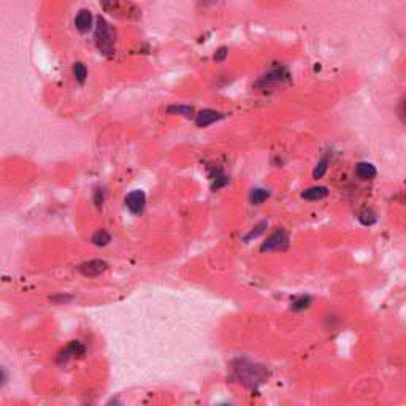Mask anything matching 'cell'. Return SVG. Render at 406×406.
<instances>
[{
	"mask_svg": "<svg viewBox=\"0 0 406 406\" xmlns=\"http://www.w3.org/2000/svg\"><path fill=\"white\" fill-rule=\"evenodd\" d=\"M94 40L100 52L103 54H113L114 52V42H116V33L113 27L110 26L108 21H105L103 17H97V24H95V33H94Z\"/></svg>",
	"mask_w": 406,
	"mask_h": 406,
	"instance_id": "6da1fadb",
	"label": "cell"
},
{
	"mask_svg": "<svg viewBox=\"0 0 406 406\" xmlns=\"http://www.w3.org/2000/svg\"><path fill=\"white\" fill-rule=\"evenodd\" d=\"M102 7L107 13L122 20H138L141 16V10L132 2H103Z\"/></svg>",
	"mask_w": 406,
	"mask_h": 406,
	"instance_id": "7a4b0ae2",
	"label": "cell"
},
{
	"mask_svg": "<svg viewBox=\"0 0 406 406\" xmlns=\"http://www.w3.org/2000/svg\"><path fill=\"white\" fill-rule=\"evenodd\" d=\"M235 372L238 373V378L241 379L243 384H248V385H254V384H259L262 382L263 379V370L253 365V363H248V362H240V365L235 368Z\"/></svg>",
	"mask_w": 406,
	"mask_h": 406,
	"instance_id": "3957f363",
	"label": "cell"
},
{
	"mask_svg": "<svg viewBox=\"0 0 406 406\" xmlns=\"http://www.w3.org/2000/svg\"><path fill=\"white\" fill-rule=\"evenodd\" d=\"M291 81V76H289V72L286 68H275L272 72H268L267 75H263L260 80H259V86L262 89H275L278 86H282V84H287Z\"/></svg>",
	"mask_w": 406,
	"mask_h": 406,
	"instance_id": "277c9868",
	"label": "cell"
},
{
	"mask_svg": "<svg viewBox=\"0 0 406 406\" xmlns=\"http://www.w3.org/2000/svg\"><path fill=\"white\" fill-rule=\"evenodd\" d=\"M291 244V238L287 235V232L284 230H276L275 234H272L267 241H263L260 246L262 253H268V251H286Z\"/></svg>",
	"mask_w": 406,
	"mask_h": 406,
	"instance_id": "5b68a950",
	"label": "cell"
},
{
	"mask_svg": "<svg viewBox=\"0 0 406 406\" xmlns=\"http://www.w3.org/2000/svg\"><path fill=\"white\" fill-rule=\"evenodd\" d=\"M108 268V263L105 260H100V259H94V260H87V262H83L78 265V272L87 278H95V276H100L102 273H105Z\"/></svg>",
	"mask_w": 406,
	"mask_h": 406,
	"instance_id": "8992f818",
	"label": "cell"
},
{
	"mask_svg": "<svg viewBox=\"0 0 406 406\" xmlns=\"http://www.w3.org/2000/svg\"><path fill=\"white\" fill-rule=\"evenodd\" d=\"M126 206L129 208L130 213L133 215H141L145 211V206H146V196L143 190H132L130 194H127L126 197Z\"/></svg>",
	"mask_w": 406,
	"mask_h": 406,
	"instance_id": "52a82bcc",
	"label": "cell"
},
{
	"mask_svg": "<svg viewBox=\"0 0 406 406\" xmlns=\"http://www.w3.org/2000/svg\"><path fill=\"white\" fill-rule=\"evenodd\" d=\"M225 114L221 113V111H216V110H211V108H206V110H202L199 113H196V118H194V121H196V124L197 127H208L211 124H215V122L224 119Z\"/></svg>",
	"mask_w": 406,
	"mask_h": 406,
	"instance_id": "ba28073f",
	"label": "cell"
},
{
	"mask_svg": "<svg viewBox=\"0 0 406 406\" xmlns=\"http://www.w3.org/2000/svg\"><path fill=\"white\" fill-rule=\"evenodd\" d=\"M75 27L81 32L86 33L94 27V17L89 10H80L75 16Z\"/></svg>",
	"mask_w": 406,
	"mask_h": 406,
	"instance_id": "9c48e42d",
	"label": "cell"
},
{
	"mask_svg": "<svg viewBox=\"0 0 406 406\" xmlns=\"http://www.w3.org/2000/svg\"><path fill=\"white\" fill-rule=\"evenodd\" d=\"M84 352H86V347L83 346V343L80 341H72L70 343L61 354L57 357V362H67L68 359H72V357H78V356H84Z\"/></svg>",
	"mask_w": 406,
	"mask_h": 406,
	"instance_id": "30bf717a",
	"label": "cell"
},
{
	"mask_svg": "<svg viewBox=\"0 0 406 406\" xmlns=\"http://www.w3.org/2000/svg\"><path fill=\"white\" fill-rule=\"evenodd\" d=\"M327 196H328V187H325V186H313V187H308L302 192V199L310 200V202L322 200Z\"/></svg>",
	"mask_w": 406,
	"mask_h": 406,
	"instance_id": "8fae6325",
	"label": "cell"
},
{
	"mask_svg": "<svg viewBox=\"0 0 406 406\" xmlns=\"http://www.w3.org/2000/svg\"><path fill=\"white\" fill-rule=\"evenodd\" d=\"M356 173L360 180L363 181H370V180H373L376 178V175H378V170L373 164H370V162H359L356 165Z\"/></svg>",
	"mask_w": 406,
	"mask_h": 406,
	"instance_id": "7c38bea8",
	"label": "cell"
},
{
	"mask_svg": "<svg viewBox=\"0 0 406 406\" xmlns=\"http://www.w3.org/2000/svg\"><path fill=\"white\" fill-rule=\"evenodd\" d=\"M270 196H272V192L268 189H265V187H254L249 192V203L256 205V206L262 205L267 199H270Z\"/></svg>",
	"mask_w": 406,
	"mask_h": 406,
	"instance_id": "4fadbf2b",
	"label": "cell"
},
{
	"mask_svg": "<svg viewBox=\"0 0 406 406\" xmlns=\"http://www.w3.org/2000/svg\"><path fill=\"white\" fill-rule=\"evenodd\" d=\"M167 111L170 114H180L184 118H196V110L189 105H171V107L167 108Z\"/></svg>",
	"mask_w": 406,
	"mask_h": 406,
	"instance_id": "5bb4252c",
	"label": "cell"
},
{
	"mask_svg": "<svg viewBox=\"0 0 406 406\" xmlns=\"http://www.w3.org/2000/svg\"><path fill=\"white\" fill-rule=\"evenodd\" d=\"M91 241L92 244L95 246H107L110 241H111V235L105 230V228H100V230H97L92 237H91Z\"/></svg>",
	"mask_w": 406,
	"mask_h": 406,
	"instance_id": "9a60e30c",
	"label": "cell"
},
{
	"mask_svg": "<svg viewBox=\"0 0 406 406\" xmlns=\"http://www.w3.org/2000/svg\"><path fill=\"white\" fill-rule=\"evenodd\" d=\"M359 221L362 225H373L376 222V213L372 208H363L359 213Z\"/></svg>",
	"mask_w": 406,
	"mask_h": 406,
	"instance_id": "2e32d148",
	"label": "cell"
},
{
	"mask_svg": "<svg viewBox=\"0 0 406 406\" xmlns=\"http://www.w3.org/2000/svg\"><path fill=\"white\" fill-rule=\"evenodd\" d=\"M327 170H328V159H327V157H322L321 161L316 164V167H314V170H313V178H314V180H321V178H324V175L327 173Z\"/></svg>",
	"mask_w": 406,
	"mask_h": 406,
	"instance_id": "e0dca14e",
	"label": "cell"
},
{
	"mask_svg": "<svg viewBox=\"0 0 406 406\" xmlns=\"http://www.w3.org/2000/svg\"><path fill=\"white\" fill-rule=\"evenodd\" d=\"M73 76H75V80L80 84H83L87 80V68H86V65L83 62H75V65H73Z\"/></svg>",
	"mask_w": 406,
	"mask_h": 406,
	"instance_id": "ac0fdd59",
	"label": "cell"
},
{
	"mask_svg": "<svg viewBox=\"0 0 406 406\" xmlns=\"http://www.w3.org/2000/svg\"><path fill=\"white\" fill-rule=\"evenodd\" d=\"M267 225H268V222L267 221H262V222H259L253 230L244 237V241H251L253 238H257L259 235H262L263 232H265V228H267Z\"/></svg>",
	"mask_w": 406,
	"mask_h": 406,
	"instance_id": "d6986e66",
	"label": "cell"
},
{
	"mask_svg": "<svg viewBox=\"0 0 406 406\" xmlns=\"http://www.w3.org/2000/svg\"><path fill=\"white\" fill-rule=\"evenodd\" d=\"M310 303H311V298L308 295H303V297L297 298L295 302H292V310L294 311H302V310L308 308Z\"/></svg>",
	"mask_w": 406,
	"mask_h": 406,
	"instance_id": "ffe728a7",
	"label": "cell"
},
{
	"mask_svg": "<svg viewBox=\"0 0 406 406\" xmlns=\"http://www.w3.org/2000/svg\"><path fill=\"white\" fill-rule=\"evenodd\" d=\"M213 181H215V183H213V186H211V189H213V190H219L221 187H224V186L228 184V176H225V175L222 173V175L218 176V178H215Z\"/></svg>",
	"mask_w": 406,
	"mask_h": 406,
	"instance_id": "44dd1931",
	"label": "cell"
},
{
	"mask_svg": "<svg viewBox=\"0 0 406 406\" xmlns=\"http://www.w3.org/2000/svg\"><path fill=\"white\" fill-rule=\"evenodd\" d=\"M227 56H228V48H227V46H221V48L215 52L213 59H215V62H224V61L227 59Z\"/></svg>",
	"mask_w": 406,
	"mask_h": 406,
	"instance_id": "7402d4cb",
	"label": "cell"
},
{
	"mask_svg": "<svg viewBox=\"0 0 406 406\" xmlns=\"http://www.w3.org/2000/svg\"><path fill=\"white\" fill-rule=\"evenodd\" d=\"M94 202H95L97 206H102L103 205V202H105V190L102 187H97L94 190Z\"/></svg>",
	"mask_w": 406,
	"mask_h": 406,
	"instance_id": "603a6c76",
	"label": "cell"
},
{
	"mask_svg": "<svg viewBox=\"0 0 406 406\" xmlns=\"http://www.w3.org/2000/svg\"><path fill=\"white\" fill-rule=\"evenodd\" d=\"M73 297L72 295H54L51 298V302L52 303H57V305H62V303H67V302H70V300H72Z\"/></svg>",
	"mask_w": 406,
	"mask_h": 406,
	"instance_id": "cb8c5ba5",
	"label": "cell"
},
{
	"mask_svg": "<svg viewBox=\"0 0 406 406\" xmlns=\"http://www.w3.org/2000/svg\"><path fill=\"white\" fill-rule=\"evenodd\" d=\"M8 379V375H7V372L4 368H0V385L2 384H5V381Z\"/></svg>",
	"mask_w": 406,
	"mask_h": 406,
	"instance_id": "d4e9b609",
	"label": "cell"
}]
</instances>
